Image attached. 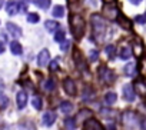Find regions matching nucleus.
<instances>
[{
    "label": "nucleus",
    "instance_id": "obj_35",
    "mask_svg": "<svg viewBox=\"0 0 146 130\" xmlns=\"http://www.w3.org/2000/svg\"><path fill=\"white\" fill-rule=\"evenodd\" d=\"M135 22H136V23H139V24H145V23H146V13L135 16Z\"/></svg>",
    "mask_w": 146,
    "mask_h": 130
},
{
    "label": "nucleus",
    "instance_id": "obj_18",
    "mask_svg": "<svg viewBox=\"0 0 146 130\" xmlns=\"http://www.w3.org/2000/svg\"><path fill=\"white\" fill-rule=\"evenodd\" d=\"M116 20H117V23H119V26H120V27H123L125 30H130V29H132V22H130L129 19H126L125 16H122V15H119Z\"/></svg>",
    "mask_w": 146,
    "mask_h": 130
},
{
    "label": "nucleus",
    "instance_id": "obj_43",
    "mask_svg": "<svg viewBox=\"0 0 146 130\" xmlns=\"http://www.w3.org/2000/svg\"><path fill=\"white\" fill-rule=\"evenodd\" d=\"M3 3H5V0H0V9H2V6H3Z\"/></svg>",
    "mask_w": 146,
    "mask_h": 130
},
{
    "label": "nucleus",
    "instance_id": "obj_14",
    "mask_svg": "<svg viewBox=\"0 0 146 130\" xmlns=\"http://www.w3.org/2000/svg\"><path fill=\"white\" fill-rule=\"evenodd\" d=\"M16 103H17V107L19 109H25L26 107V104H27V94H26V92H19L17 93Z\"/></svg>",
    "mask_w": 146,
    "mask_h": 130
},
{
    "label": "nucleus",
    "instance_id": "obj_15",
    "mask_svg": "<svg viewBox=\"0 0 146 130\" xmlns=\"http://www.w3.org/2000/svg\"><path fill=\"white\" fill-rule=\"evenodd\" d=\"M42 120H43V124L49 127V126H52V124L56 121V114H54L53 112H46V113L43 114Z\"/></svg>",
    "mask_w": 146,
    "mask_h": 130
},
{
    "label": "nucleus",
    "instance_id": "obj_3",
    "mask_svg": "<svg viewBox=\"0 0 146 130\" xmlns=\"http://www.w3.org/2000/svg\"><path fill=\"white\" fill-rule=\"evenodd\" d=\"M99 76H100V80L105 83V84H112L113 82H115V73L110 70V69H108L105 64H102V66L99 67Z\"/></svg>",
    "mask_w": 146,
    "mask_h": 130
},
{
    "label": "nucleus",
    "instance_id": "obj_13",
    "mask_svg": "<svg viewBox=\"0 0 146 130\" xmlns=\"http://www.w3.org/2000/svg\"><path fill=\"white\" fill-rule=\"evenodd\" d=\"M6 29H7L9 34H12L13 37H20L22 36V29L17 24H15V23H7L6 24Z\"/></svg>",
    "mask_w": 146,
    "mask_h": 130
},
{
    "label": "nucleus",
    "instance_id": "obj_28",
    "mask_svg": "<svg viewBox=\"0 0 146 130\" xmlns=\"http://www.w3.org/2000/svg\"><path fill=\"white\" fill-rule=\"evenodd\" d=\"M64 127L67 130H75L76 129V120L75 119H72V117H67L64 120Z\"/></svg>",
    "mask_w": 146,
    "mask_h": 130
},
{
    "label": "nucleus",
    "instance_id": "obj_4",
    "mask_svg": "<svg viewBox=\"0 0 146 130\" xmlns=\"http://www.w3.org/2000/svg\"><path fill=\"white\" fill-rule=\"evenodd\" d=\"M136 119H137V114H136L135 112L127 110V112H125L123 116H122V123H123L125 127H127V129H133L135 124L137 123Z\"/></svg>",
    "mask_w": 146,
    "mask_h": 130
},
{
    "label": "nucleus",
    "instance_id": "obj_36",
    "mask_svg": "<svg viewBox=\"0 0 146 130\" xmlns=\"http://www.w3.org/2000/svg\"><path fill=\"white\" fill-rule=\"evenodd\" d=\"M49 69H50V72H56V70L59 69V63H57V60L50 61V64H49Z\"/></svg>",
    "mask_w": 146,
    "mask_h": 130
},
{
    "label": "nucleus",
    "instance_id": "obj_20",
    "mask_svg": "<svg viewBox=\"0 0 146 130\" xmlns=\"http://www.w3.org/2000/svg\"><path fill=\"white\" fill-rule=\"evenodd\" d=\"M10 50H12V53H13L15 56H20V54L23 53L22 44H20L19 42H16V40H13V42L10 43Z\"/></svg>",
    "mask_w": 146,
    "mask_h": 130
},
{
    "label": "nucleus",
    "instance_id": "obj_39",
    "mask_svg": "<svg viewBox=\"0 0 146 130\" xmlns=\"http://www.w3.org/2000/svg\"><path fill=\"white\" fill-rule=\"evenodd\" d=\"M140 129H142V130H146V119H142V121H140Z\"/></svg>",
    "mask_w": 146,
    "mask_h": 130
},
{
    "label": "nucleus",
    "instance_id": "obj_44",
    "mask_svg": "<svg viewBox=\"0 0 146 130\" xmlns=\"http://www.w3.org/2000/svg\"><path fill=\"white\" fill-rule=\"evenodd\" d=\"M69 2H75V0H69Z\"/></svg>",
    "mask_w": 146,
    "mask_h": 130
},
{
    "label": "nucleus",
    "instance_id": "obj_25",
    "mask_svg": "<svg viewBox=\"0 0 146 130\" xmlns=\"http://www.w3.org/2000/svg\"><path fill=\"white\" fill-rule=\"evenodd\" d=\"M63 15H64V7L63 6L57 5V6L53 7V10H52V16L53 17H62Z\"/></svg>",
    "mask_w": 146,
    "mask_h": 130
},
{
    "label": "nucleus",
    "instance_id": "obj_8",
    "mask_svg": "<svg viewBox=\"0 0 146 130\" xmlns=\"http://www.w3.org/2000/svg\"><path fill=\"white\" fill-rule=\"evenodd\" d=\"M133 87H135L133 90H135L137 94L145 96V94H146V79H137V80L135 82Z\"/></svg>",
    "mask_w": 146,
    "mask_h": 130
},
{
    "label": "nucleus",
    "instance_id": "obj_41",
    "mask_svg": "<svg viewBox=\"0 0 146 130\" xmlns=\"http://www.w3.org/2000/svg\"><path fill=\"white\" fill-rule=\"evenodd\" d=\"M5 51V43L3 42H0V54H2Z\"/></svg>",
    "mask_w": 146,
    "mask_h": 130
},
{
    "label": "nucleus",
    "instance_id": "obj_7",
    "mask_svg": "<svg viewBox=\"0 0 146 130\" xmlns=\"http://www.w3.org/2000/svg\"><path fill=\"white\" fill-rule=\"evenodd\" d=\"M49 61H50V53H49L47 49H43L37 56V64L40 67H43V66H47Z\"/></svg>",
    "mask_w": 146,
    "mask_h": 130
},
{
    "label": "nucleus",
    "instance_id": "obj_16",
    "mask_svg": "<svg viewBox=\"0 0 146 130\" xmlns=\"http://www.w3.org/2000/svg\"><path fill=\"white\" fill-rule=\"evenodd\" d=\"M90 116H92V112H90V110L82 109V110L78 113V116L75 117V120H76V123H79V121H86V120H89Z\"/></svg>",
    "mask_w": 146,
    "mask_h": 130
},
{
    "label": "nucleus",
    "instance_id": "obj_6",
    "mask_svg": "<svg viewBox=\"0 0 146 130\" xmlns=\"http://www.w3.org/2000/svg\"><path fill=\"white\" fill-rule=\"evenodd\" d=\"M122 96L126 102H133L135 100V90L132 84H125L122 87Z\"/></svg>",
    "mask_w": 146,
    "mask_h": 130
},
{
    "label": "nucleus",
    "instance_id": "obj_2",
    "mask_svg": "<svg viewBox=\"0 0 146 130\" xmlns=\"http://www.w3.org/2000/svg\"><path fill=\"white\" fill-rule=\"evenodd\" d=\"M70 27H72V33L76 39H80L85 33V29H86V23L85 20L78 16V15H72L70 16Z\"/></svg>",
    "mask_w": 146,
    "mask_h": 130
},
{
    "label": "nucleus",
    "instance_id": "obj_26",
    "mask_svg": "<svg viewBox=\"0 0 146 130\" xmlns=\"http://www.w3.org/2000/svg\"><path fill=\"white\" fill-rule=\"evenodd\" d=\"M44 27H46V30L47 32H56V29L59 27V24H57V22H54V20H47L46 23H44Z\"/></svg>",
    "mask_w": 146,
    "mask_h": 130
},
{
    "label": "nucleus",
    "instance_id": "obj_45",
    "mask_svg": "<svg viewBox=\"0 0 146 130\" xmlns=\"http://www.w3.org/2000/svg\"><path fill=\"white\" fill-rule=\"evenodd\" d=\"M145 103H146V100H145Z\"/></svg>",
    "mask_w": 146,
    "mask_h": 130
},
{
    "label": "nucleus",
    "instance_id": "obj_33",
    "mask_svg": "<svg viewBox=\"0 0 146 130\" xmlns=\"http://www.w3.org/2000/svg\"><path fill=\"white\" fill-rule=\"evenodd\" d=\"M32 106H33L36 110H40V109H42V99L37 97V96L33 97V99H32Z\"/></svg>",
    "mask_w": 146,
    "mask_h": 130
},
{
    "label": "nucleus",
    "instance_id": "obj_40",
    "mask_svg": "<svg viewBox=\"0 0 146 130\" xmlns=\"http://www.w3.org/2000/svg\"><path fill=\"white\" fill-rule=\"evenodd\" d=\"M129 2H130L132 5H135V6H137V5H140V2H142V0H129Z\"/></svg>",
    "mask_w": 146,
    "mask_h": 130
},
{
    "label": "nucleus",
    "instance_id": "obj_10",
    "mask_svg": "<svg viewBox=\"0 0 146 130\" xmlns=\"http://www.w3.org/2000/svg\"><path fill=\"white\" fill-rule=\"evenodd\" d=\"M120 13H119V10L116 9V7H109V6H106L105 9H103V16L106 17V19H109V20H116L117 19V16H119Z\"/></svg>",
    "mask_w": 146,
    "mask_h": 130
},
{
    "label": "nucleus",
    "instance_id": "obj_23",
    "mask_svg": "<svg viewBox=\"0 0 146 130\" xmlns=\"http://www.w3.org/2000/svg\"><path fill=\"white\" fill-rule=\"evenodd\" d=\"M116 99H117L116 93H115V92H109V93H106V96H105V103H106L108 106H112V104L116 103Z\"/></svg>",
    "mask_w": 146,
    "mask_h": 130
},
{
    "label": "nucleus",
    "instance_id": "obj_38",
    "mask_svg": "<svg viewBox=\"0 0 146 130\" xmlns=\"http://www.w3.org/2000/svg\"><path fill=\"white\" fill-rule=\"evenodd\" d=\"M69 47H70V42H69V40H64V42H62V44H60V49H62V51H66Z\"/></svg>",
    "mask_w": 146,
    "mask_h": 130
},
{
    "label": "nucleus",
    "instance_id": "obj_5",
    "mask_svg": "<svg viewBox=\"0 0 146 130\" xmlns=\"http://www.w3.org/2000/svg\"><path fill=\"white\" fill-rule=\"evenodd\" d=\"M63 90L66 92V94H69V96H75L76 94V92H78V87H76V83H75V80L73 79H66L64 82H63Z\"/></svg>",
    "mask_w": 146,
    "mask_h": 130
},
{
    "label": "nucleus",
    "instance_id": "obj_22",
    "mask_svg": "<svg viewBox=\"0 0 146 130\" xmlns=\"http://www.w3.org/2000/svg\"><path fill=\"white\" fill-rule=\"evenodd\" d=\"M59 110H60L62 113H64V114H69V113L73 110V104H72L70 102H62L60 106H59Z\"/></svg>",
    "mask_w": 146,
    "mask_h": 130
},
{
    "label": "nucleus",
    "instance_id": "obj_21",
    "mask_svg": "<svg viewBox=\"0 0 146 130\" xmlns=\"http://www.w3.org/2000/svg\"><path fill=\"white\" fill-rule=\"evenodd\" d=\"M119 57L122 59V60H129L130 57H132V50H130V47H122L120 49V51H119Z\"/></svg>",
    "mask_w": 146,
    "mask_h": 130
},
{
    "label": "nucleus",
    "instance_id": "obj_19",
    "mask_svg": "<svg viewBox=\"0 0 146 130\" xmlns=\"http://www.w3.org/2000/svg\"><path fill=\"white\" fill-rule=\"evenodd\" d=\"M85 130H102V127L99 121H96L95 119H90L85 121Z\"/></svg>",
    "mask_w": 146,
    "mask_h": 130
},
{
    "label": "nucleus",
    "instance_id": "obj_37",
    "mask_svg": "<svg viewBox=\"0 0 146 130\" xmlns=\"http://www.w3.org/2000/svg\"><path fill=\"white\" fill-rule=\"evenodd\" d=\"M93 94H95V92H93L92 89L86 87V89H85V93H83V100H88V96L90 97V96H93Z\"/></svg>",
    "mask_w": 146,
    "mask_h": 130
},
{
    "label": "nucleus",
    "instance_id": "obj_30",
    "mask_svg": "<svg viewBox=\"0 0 146 130\" xmlns=\"http://www.w3.org/2000/svg\"><path fill=\"white\" fill-rule=\"evenodd\" d=\"M105 51H106V54H108V57H109V59H113V57H115L116 47H115L113 44H108V46L105 47Z\"/></svg>",
    "mask_w": 146,
    "mask_h": 130
},
{
    "label": "nucleus",
    "instance_id": "obj_31",
    "mask_svg": "<svg viewBox=\"0 0 146 130\" xmlns=\"http://www.w3.org/2000/svg\"><path fill=\"white\" fill-rule=\"evenodd\" d=\"M39 20H40V17H39L37 13H29V15H27V22H29V23L36 24V23H39Z\"/></svg>",
    "mask_w": 146,
    "mask_h": 130
},
{
    "label": "nucleus",
    "instance_id": "obj_34",
    "mask_svg": "<svg viewBox=\"0 0 146 130\" xmlns=\"http://www.w3.org/2000/svg\"><path fill=\"white\" fill-rule=\"evenodd\" d=\"M98 59H99V51L95 50V49L90 50V51H89V61H96Z\"/></svg>",
    "mask_w": 146,
    "mask_h": 130
},
{
    "label": "nucleus",
    "instance_id": "obj_29",
    "mask_svg": "<svg viewBox=\"0 0 146 130\" xmlns=\"http://www.w3.org/2000/svg\"><path fill=\"white\" fill-rule=\"evenodd\" d=\"M66 34H64V32L63 30H56V33H54V42H57V43H62V42H64L66 39Z\"/></svg>",
    "mask_w": 146,
    "mask_h": 130
},
{
    "label": "nucleus",
    "instance_id": "obj_1",
    "mask_svg": "<svg viewBox=\"0 0 146 130\" xmlns=\"http://www.w3.org/2000/svg\"><path fill=\"white\" fill-rule=\"evenodd\" d=\"M90 23H92V29H93V37L98 42H100L106 32V24L103 22V17L100 15H92Z\"/></svg>",
    "mask_w": 146,
    "mask_h": 130
},
{
    "label": "nucleus",
    "instance_id": "obj_12",
    "mask_svg": "<svg viewBox=\"0 0 146 130\" xmlns=\"http://www.w3.org/2000/svg\"><path fill=\"white\" fill-rule=\"evenodd\" d=\"M133 51H135V54H136L139 59H142V57L145 56V47H143V43H142L139 39H136V40L133 42Z\"/></svg>",
    "mask_w": 146,
    "mask_h": 130
},
{
    "label": "nucleus",
    "instance_id": "obj_32",
    "mask_svg": "<svg viewBox=\"0 0 146 130\" xmlns=\"http://www.w3.org/2000/svg\"><path fill=\"white\" fill-rule=\"evenodd\" d=\"M9 106V99L3 93H0V109H6Z\"/></svg>",
    "mask_w": 146,
    "mask_h": 130
},
{
    "label": "nucleus",
    "instance_id": "obj_9",
    "mask_svg": "<svg viewBox=\"0 0 146 130\" xmlns=\"http://www.w3.org/2000/svg\"><path fill=\"white\" fill-rule=\"evenodd\" d=\"M19 10H20L19 3L15 2V0H9V2L6 3V12H7L9 16H15V15H17Z\"/></svg>",
    "mask_w": 146,
    "mask_h": 130
},
{
    "label": "nucleus",
    "instance_id": "obj_27",
    "mask_svg": "<svg viewBox=\"0 0 146 130\" xmlns=\"http://www.w3.org/2000/svg\"><path fill=\"white\" fill-rule=\"evenodd\" d=\"M54 87H56V83H54L53 79H47V80L43 83V89H44L46 92H52V90H54Z\"/></svg>",
    "mask_w": 146,
    "mask_h": 130
},
{
    "label": "nucleus",
    "instance_id": "obj_42",
    "mask_svg": "<svg viewBox=\"0 0 146 130\" xmlns=\"http://www.w3.org/2000/svg\"><path fill=\"white\" fill-rule=\"evenodd\" d=\"M112 2H115V0H103V3H112Z\"/></svg>",
    "mask_w": 146,
    "mask_h": 130
},
{
    "label": "nucleus",
    "instance_id": "obj_17",
    "mask_svg": "<svg viewBox=\"0 0 146 130\" xmlns=\"http://www.w3.org/2000/svg\"><path fill=\"white\" fill-rule=\"evenodd\" d=\"M137 72V67H136V64L135 63H127L126 66L123 67V73L127 76V77H133Z\"/></svg>",
    "mask_w": 146,
    "mask_h": 130
},
{
    "label": "nucleus",
    "instance_id": "obj_24",
    "mask_svg": "<svg viewBox=\"0 0 146 130\" xmlns=\"http://www.w3.org/2000/svg\"><path fill=\"white\" fill-rule=\"evenodd\" d=\"M32 2H33L37 7H40V9H43V10H47V9L50 7L52 0H32Z\"/></svg>",
    "mask_w": 146,
    "mask_h": 130
},
{
    "label": "nucleus",
    "instance_id": "obj_11",
    "mask_svg": "<svg viewBox=\"0 0 146 130\" xmlns=\"http://www.w3.org/2000/svg\"><path fill=\"white\" fill-rule=\"evenodd\" d=\"M75 60H76V66H78V69L79 70H86L88 69V64H86V60L82 57V54H80V51L79 50H76L75 51Z\"/></svg>",
    "mask_w": 146,
    "mask_h": 130
}]
</instances>
